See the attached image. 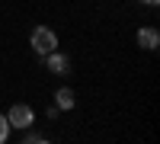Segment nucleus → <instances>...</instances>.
I'll list each match as a JSON object with an SVG mask.
<instances>
[{
	"label": "nucleus",
	"mask_w": 160,
	"mask_h": 144,
	"mask_svg": "<svg viewBox=\"0 0 160 144\" xmlns=\"http://www.w3.org/2000/svg\"><path fill=\"white\" fill-rule=\"evenodd\" d=\"M58 45V35L48 29V26H38V29H32V51L35 55H48V51H55Z\"/></svg>",
	"instance_id": "f257e3e1"
},
{
	"label": "nucleus",
	"mask_w": 160,
	"mask_h": 144,
	"mask_svg": "<svg viewBox=\"0 0 160 144\" xmlns=\"http://www.w3.org/2000/svg\"><path fill=\"white\" fill-rule=\"evenodd\" d=\"M7 122H10L13 128H29V125L35 122V115H32L29 106H13V109L7 112Z\"/></svg>",
	"instance_id": "f03ea898"
},
{
	"label": "nucleus",
	"mask_w": 160,
	"mask_h": 144,
	"mask_svg": "<svg viewBox=\"0 0 160 144\" xmlns=\"http://www.w3.org/2000/svg\"><path fill=\"white\" fill-rule=\"evenodd\" d=\"M138 45H141L144 51H154V48L160 45V35H157V29H138Z\"/></svg>",
	"instance_id": "7ed1b4c3"
},
{
	"label": "nucleus",
	"mask_w": 160,
	"mask_h": 144,
	"mask_svg": "<svg viewBox=\"0 0 160 144\" xmlns=\"http://www.w3.org/2000/svg\"><path fill=\"white\" fill-rule=\"evenodd\" d=\"M45 58H48V71H51V74H68V71H71V61L64 58V55H55V51H48Z\"/></svg>",
	"instance_id": "20e7f679"
},
{
	"label": "nucleus",
	"mask_w": 160,
	"mask_h": 144,
	"mask_svg": "<svg viewBox=\"0 0 160 144\" xmlns=\"http://www.w3.org/2000/svg\"><path fill=\"white\" fill-rule=\"evenodd\" d=\"M55 96H58V106H61V109H71V106H74V93H71V90H58Z\"/></svg>",
	"instance_id": "39448f33"
},
{
	"label": "nucleus",
	"mask_w": 160,
	"mask_h": 144,
	"mask_svg": "<svg viewBox=\"0 0 160 144\" xmlns=\"http://www.w3.org/2000/svg\"><path fill=\"white\" fill-rule=\"evenodd\" d=\"M7 135H10V122H7V115H0V144L7 141Z\"/></svg>",
	"instance_id": "423d86ee"
},
{
	"label": "nucleus",
	"mask_w": 160,
	"mask_h": 144,
	"mask_svg": "<svg viewBox=\"0 0 160 144\" xmlns=\"http://www.w3.org/2000/svg\"><path fill=\"white\" fill-rule=\"evenodd\" d=\"M144 3H151V7H154V3H157V0H144Z\"/></svg>",
	"instance_id": "0eeeda50"
}]
</instances>
